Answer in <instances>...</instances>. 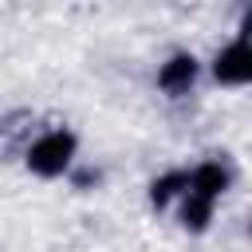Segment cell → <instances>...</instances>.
Instances as JSON below:
<instances>
[{"label": "cell", "mask_w": 252, "mask_h": 252, "mask_svg": "<svg viewBox=\"0 0 252 252\" xmlns=\"http://www.w3.org/2000/svg\"><path fill=\"white\" fill-rule=\"evenodd\" d=\"M75 158V134L67 130H51L43 134L32 150H28V169L39 173V177H59Z\"/></svg>", "instance_id": "6da1fadb"}, {"label": "cell", "mask_w": 252, "mask_h": 252, "mask_svg": "<svg viewBox=\"0 0 252 252\" xmlns=\"http://www.w3.org/2000/svg\"><path fill=\"white\" fill-rule=\"evenodd\" d=\"M213 75L228 87H244L252 79V51H248V35H240L232 47H224L213 63Z\"/></svg>", "instance_id": "7a4b0ae2"}, {"label": "cell", "mask_w": 252, "mask_h": 252, "mask_svg": "<svg viewBox=\"0 0 252 252\" xmlns=\"http://www.w3.org/2000/svg\"><path fill=\"white\" fill-rule=\"evenodd\" d=\"M185 189H189V193H201V197H209V201H217V197L228 189V169H224L220 161H205V165H197V169L189 173Z\"/></svg>", "instance_id": "3957f363"}, {"label": "cell", "mask_w": 252, "mask_h": 252, "mask_svg": "<svg viewBox=\"0 0 252 252\" xmlns=\"http://www.w3.org/2000/svg\"><path fill=\"white\" fill-rule=\"evenodd\" d=\"M193 79H197V59H193V55H173V59L161 67V75H158L161 91H169V94H185V91L193 87Z\"/></svg>", "instance_id": "277c9868"}, {"label": "cell", "mask_w": 252, "mask_h": 252, "mask_svg": "<svg viewBox=\"0 0 252 252\" xmlns=\"http://www.w3.org/2000/svg\"><path fill=\"white\" fill-rule=\"evenodd\" d=\"M213 205H217V201H209V197H201V193H189V189H185L181 224H185V228H193V232H201V228L209 224V217H213Z\"/></svg>", "instance_id": "5b68a950"}, {"label": "cell", "mask_w": 252, "mask_h": 252, "mask_svg": "<svg viewBox=\"0 0 252 252\" xmlns=\"http://www.w3.org/2000/svg\"><path fill=\"white\" fill-rule=\"evenodd\" d=\"M185 181H189V173H165V177H158L154 185H150V201L161 209V205H169L181 189H185Z\"/></svg>", "instance_id": "8992f818"}]
</instances>
